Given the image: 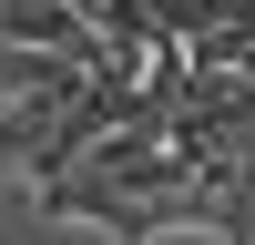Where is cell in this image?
Returning <instances> with one entry per match:
<instances>
[{
  "instance_id": "cell-1",
  "label": "cell",
  "mask_w": 255,
  "mask_h": 245,
  "mask_svg": "<svg viewBox=\"0 0 255 245\" xmlns=\"http://www.w3.org/2000/svg\"><path fill=\"white\" fill-rule=\"evenodd\" d=\"M0 31H10V41H41V51H72V61H113V41L92 31L82 0H0Z\"/></svg>"
}]
</instances>
